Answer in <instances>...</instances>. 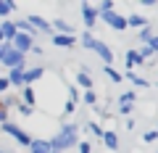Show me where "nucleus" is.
<instances>
[{"instance_id":"2f4dec72","label":"nucleus","mask_w":158,"mask_h":153,"mask_svg":"<svg viewBox=\"0 0 158 153\" xmlns=\"http://www.w3.org/2000/svg\"><path fill=\"white\" fill-rule=\"evenodd\" d=\"M29 53H34V56H40V58L45 56V50H42V45H37V42H34V45L29 48Z\"/></svg>"},{"instance_id":"c9c22d12","label":"nucleus","mask_w":158,"mask_h":153,"mask_svg":"<svg viewBox=\"0 0 158 153\" xmlns=\"http://www.w3.org/2000/svg\"><path fill=\"white\" fill-rule=\"evenodd\" d=\"M0 42H3V32H0Z\"/></svg>"},{"instance_id":"0eeeda50","label":"nucleus","mask_w":158,"mask_h":153,"mask_svg":"<svg viewBox=\"0 0 158 153\" xmlns=\"http://www.w3.org/2000/svg\"><path fill=\"white\" fill-rule=\"evenodd\" d=\"M45 77V66H32V69H24V87H32L34 82H40Z\"/></svg>"},{"instance_id":"6ab92c4d","label":"nucleus","mask_w":158,"mask_h":153,"mask_svg":"<svg viewBox=\"0 0 158 153\" xmlns=\"http://www.w3.org/2000/svg\"><path fill=\"white\" fill-rule=\"evenodd\" d=\"M103 74H106V77L113 82V85H118V82H121V74H118L113 66H103Z\"/></svg>"},{"instance_id":"39448f33","label":"nucleus","mask_w":158,"mask_h":153,"mask_svg":"<svg viewBox=\"0 0 158 153\" xmlns=\"http://www.w3.org/2000/svg\"><path fill=\"white\" fill-rule=\"evenodd\" d=\"M79 13H82V24L87 27V32H90L92 27L98 24V11H95V6H90V3H82V8H79Z\"/></svg>"},{"instance_id":"5701e85b","label":"nucleus","mask_w":158,"mask_h":153,"mask_svg":"<svg viewBox=\"0 0 158 153\" xmlns=\"http://www.w3.org/2000/svg\"><path fill=\"white\" fill-rule=\"evenodd\" d=\"M66 92H69V100H71V103H79L82 95H79V87L77 85H66Z\"/></svg>"},{"instance_id":"a878e982","label":"nucleus","mask_w":158,"mask_h":153,"mask_svg":"<svg viewBox=\"0 0 158 153\" xmlns=\"http://www.w3.org/2000/svg\"><path fill=\"white\" fill-rule=\"evenodd\" d=\"M16 111L21 113V116H27V119H29V116H34V108H32V106H24V103H19Z\"/></svg>"},{"instance_id":"f257e3e1","label":"nucleus","mask_w":158,"mask_h":153,"mask_svg":"<svg viewBox=\"0 0 158 153\" xmlns=\"http://www.w3.org/2000/svg\"><path fill=\"white\" fill-rule=\"evenodd\" d=\"M50 151H58V153H66L71 148H77L79 142V124H61L58 132L50 137Z\"/></svg>"},{"instance_id":"4be33fe9","label":"nucleus","mask_w":158,"mask_h":153,"mask_svg":"<svg viewBox=\"0 0 158 153\" xmlns=\"http://www.w3.org/2000/svg\"><path fill=\"white\" fill-rule=\"evenodd\" d=\"M0 106L6 108V111H8V108H16V106H19V98H16V95H6L3 100H0Z\"/></svg>"},{"instance_id":"e433bc0d","label":"nucleus","mask_w":158,"mask_h":153,"mask_svg":"<svg viewBox=\"0 0 158 153\" xmlns=\"http://www.w3.org/2000/svg\"><path fill=\"white\" fill-rule=\"evenodd\" d=\"M156 87H158V82H156Z\"/></svg>"},{"instance_id":"a211bd4d","label":"nucleus","mask_w":158,"mask_h":153,"mask_svg":"<svg viewBox=\"0 0 158 153\" xmlns=\"http://www.w3.org/2000/svg\"><path fill=\"white\" fill-rule=\"evenodd\" d=\"M16 3H11V0H0V19H6L8 13H16Z\"/></svg>"},{"instance_id":"aec40b11","label":"nucleus","mask_w":158,"mask_h":153,"mask_svg":"<svg viewBox=\"0 0 158 153\" xmlns=\"http://www.w3.org/2000/svg\"><path fill=\"white\" fill-rule=\"evenodd\" d=\"M85 130H90L92 135L98 137V140H100V137H103V132H106V130H103L100 124H98V121H87V124H85Z\"/></svg>"},{"instance_id":"f704fd0d","label":"nucleus","mask_w":158,"mask_h":153,"mask_svg":"<svg viewBox=\"0 0 158 153\" xmlns=\"http://www.w3.org/2000/svg\"><path fill=\"white\" fill-rule=\"evenodd\" d=\"M0 153H13V151H8V148H3V145H0Z\"/></svg>"},{"instance_id":"473e14b6","label":"nucleus","mask_w":158,"mask_h":153,"mask_svg":"<svg viewBox=\"0 0 158 153\" xmlns=\"http://www.w3.org/2000/svg\"><path fill=\"white\" fill-rule=\"evenodd\" d=\"M148 48H150L153 53H158V34H153V40L148 42Z\"/></svg>"},{"instance_id":"2eb2a0df","label":"nucleus","mask_w":158,"mask_h":153,"mask_svg":"<svg viewBox=\"0 0 158 153\" xmlns=\"http://www.w3.org/2000/svg\"><path fill=\"white\" fill-rule=\"evenodd\" d=\"M127 19V29H142V27H148V24H150V21H148V19L145 16H140V13H129V16H124Z\"/></svg>"},{"instance_id":"bb28decb","label":"nucleus","mask_w":158,"mask_h":153,"mask_svg":"<svg viewBox=\"0 0 158 153\" xmlns=\"http://www.w3.org/2000/svg\"><path fill=\"white\" fill-rule=\"evenodd\" d=\"M156 140H158V132H156V130L142 132V142H145V145H148V142H156Z\"/></svg>"},{"instance_id":"f8f14e48","label":"nucleus","mask_w":158,"mask_h":153,"mask_svg":"<svg viewBox=\"0 0 158 153\" xmlns=\"http://www.w3.org/2000/svg\"><path fill=\"white\" fill-rule=\"evenodd\" d=\"M100 140H103V145H106V151H118V135H116V130H106Z\"/></svg>"},{"instance_id":"9d476101","label":"nucleus","mask_w":158,"mask_h":153,"mask_svg":"<svg viewBox=\"0 0 158 153\" xmlns=\"http://www.w3.org/2000/svg\"><path fill=\"white\" fill-rule=\"evenodd\" d=\"M124 61H127V71H132V69H140V66H148V63L140 58V53H137L135 48L124 53Z\"/></svg>"},{"instance_id":"f3484780","label":"nucleus","mask_w":158,"mask_h":153,"mask_svg":"<svg viewBox=\"0 0 158 153\" xmlns=\"http://www.w3.org/2000/svg\"><path fill=\"white\" fill-rule=\"evenodd\" d=\"M0 32H3V42H11L16 37V27L13 21H0Z\"/></svg>"},{"instance_id":"20e7f679","label":"nucleus","mask_w":158,"mask_h":153,"mask_svg":"<svg viewBox=\"0 0 158 153\" xmlns=\"http://www.w3.org/2000/svg\"><path fill=\"white\" fill-rule=\"evenodd\" d=\"M98 19H103V21H106V27H111L113 32H127V19L121 16V13H116V11L103 13V16H98Z\"/></svg>"},{"instance_id":"cd10ccee","label":"nucleus","mask_w":158,"mask_h":153,"mask_svg":"<svg viewBox=\"0 0 158 153\" xmlns=\"http://www.w3.org/2000/svg\"><path fill=\"white\" fill-rule=\"evenodd\" d=\"M82 98H85V103H87V106H98V95H95V90H87Z\"/></svg>"},{"instance_id":"72a5a7b5","label":"nucleus","mask_w":158,"mask_h":153,"mask_svg":"<svg viewBox=\"0 0 158 153\" xmlns=\"http://www.w3.org/2000/svg\"><path fill=\"white\" fill-rule=\"evenodd\" d=\"M8 87H11V85H8V79H6V77H0V95L8 92Z\"/></svg>"},{"instance_id":"c756f323","label":"nucleus","mask_w":158,"mask_h":153,"mask_svg":"<svg viewBox=\"0 0 158 153\" xmlns=\"http://www.w3.org/2000/svg\"><path fill=\"white\" fill-rule=\"evenodd\" d=\"M132 111H135V106H132V103H121V106H118V113H121V116H127V119L132 116Z\"/></svg>"},{"instance_id":"b1692460","label":"nucleus","mask_w":158,"mask_h":153,"mask_svg":"<svg viewBox=\"0 0 158 153\" xmlns=\"http://www.w3.org/2000/svg\"><path fill=\"white\" fill-rule=\"evenodd\" d=\"M95 11H98V16H103V13H111V11H113V0H103Z\"/></svg>"},{"instance_id":"393cba45","label":"nucleus","mask_w":158,"mask_h":153,"mask_svg":"<svg viewBox=\"0 0 158 153\" xmlns=\"http://www.w3.org/2000/svg\"><path fill=\"white\" fill-rule=\"evenodd\" d=\"M135 100H137L135 90H127V92H121V95H118V106H121V103H135Z\"/></svg>"},{"instance_id":"f03ea898","label":"nucleus","mask_w":158,"mask_h":153,"mask_svg":"<svg viewBox=\"0 0 158 153\" xmlns=\"http://www.w3.org/2000/svg\"><path fill=\"white\" fill-rule=\"evenodd\" d=\"M0 132H6L8 137H13V140H16L21 148H29V142H32V137H29V135H27V132H24L19 124H13V121H6V124H0Z\"/></svg>"},{"instance_id":"7c9ffc66","label":"nucleus","mask_w":158,"mask_h":153,"mask_svg":"<svg viewBox=\"0 0 158 153\" xmlns=\"http://www.w3.org/2000/svg\"><path fill=\"white\" fill-rule=\"evenodd\" d=\"M74 111H77V103H71V100H66V103H63V116H71Z\"/></svg>"},{"instance_id":"dca6fc26","label":"nucleus","mask_w":158,"mask_h":153,"mask_svg":"<svg viewBox=\"0 0 158 153\" xmlns=\"http://www.w3.org/2000/svg\"><path fill=\"white\" fill-rule=\"evenodd\" d=\"M77 85L87 92V90H92V87H95V82H92V77H90L87 71H82V69H79V71H77Z\"/></svg>"},{"instance_id":"9b49d317","label":"nucleus","mask_w":158,"mask_h":153,"mask_svg":"<svg viewBox=\"0 0 158 153\" xmlns=\"http://www.w3.org/2000/svg\"><path fill=\"white\" fill-rule=\"evenodd\" d=\"M53 45H56V48H63V50H69V48L77 45V37H74V34H53Z\"/></svg>"},{"instance_id":"412c9836","label":"nucleus","mask_w":158,"mask_h":153,"mask_svg":"<svg viewBox=\"0 0 158 153\" xmlns=\"http://www.w3.org/2000/svg\"><path fill=\"white\" fill-rule=\"evenodd\" d=\"M153 34H156V32H153L150 24H148V27H142V29H140V42H145V45H148V42L153 40Z\"/></svg>"},{"instance_id":"4468645a","label":"nucleus","mask_w":158,"mask_h":153,"mask_svg":"<svg viewBox=\"0 0 158 153\" xmlns=\"http://www.w3.org/2000/svg\"><path fill=\"white\" fill-rule=\"evenodd\" d=\"M121 79L132 82V85H135V87H140V90H142V87H150V82H148L145 77H140V74H135V71H124V74H121Z\"/></svg>"},{"instance_id":"7ed1b4c3","label":"nucleus","mask_w":158,"mask_h":153,"mask_svg":"<svg viewBox=\"0 0 158 153\" xmlns=\"http://www.w3.org/2000/svg\"><path fill=\"white\" fill-rule=\"evenodd\" d=\"M87 50H92V53H98V56L103 58V66H113V61H116V56H113V50L106 45V42H100L98 37H92V42H90V48Z\"/></svg>"},{"instance_id":"c85d7f7f","label":"nucleus","mask_w":158,"mask_h":153,"mask_svg":"<svg viewBox=\"0 0 158 153\" xmlns=\"http://www.w3.org/2000/svg\"><path fill=\"white\" fill-rule=\"evenodd\" d=\"M77 153H92V142L79 140V142H77Z\"/></svg>"},{"instance_id":"423d86ee","label":"nucleus","mask_w":158,"mask_h":153,"mask_svg":"<svg viewBox=\"0 0 158 153\" xmlns=\"http://www.w3.org/2000/svg\"><path fill=\"white\" fill-rule=\"evenodd\" d=\"M32 45H34V40L29 37V34H21V32H16V37L11 40V48H13L16 53H21V56H27Z\"/></svg>"},{"instance_id":"1a4fd4ad","label":"nucleus","mask_w":158,"mask_h":153,"mask_svg":"<svg viewBox=\"0 0 158 153\" xmlns=\"http://www.w3.org/2000/svg\"><path fill=\"white\" fill-rule=\"evenodd\" d=\"M19 103H24V106H37V92H34V87H21V90H19Z\"/></svg>"},{"instance_id":"ddd939ff","label":"nucleus","mask_w":158,"mask_h":153,"mask_svg":"<svg viewBox=\"0 0 158 153\" xmlns=\"http://www.w3.org/2000/svg\"><path fill=\"white\" fill-rule=\"evenodd\" d=\"M27 151L29 153H50V142L42 140V137H32V142H29Z\"/></svg>"},{"instance_id":"6e6552de","label":"nucleus","mask_w":158,"mask_h":153,"mask_svg":"<svg viewBox=\"0 0 158 153\" xmlns=\"http://www.w3.org/2000/svg\"><path fill=\"white\" fill-rule=\"evenodd\" d=\"M24 69H27V66H16V69H8V74H6L8 85L16 87V90H21V87H24Z\"/></svg>"}]
</instances>
